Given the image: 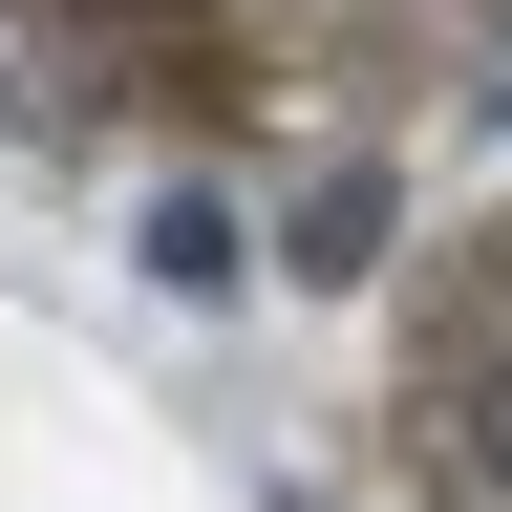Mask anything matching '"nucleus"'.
Wrapping results in <instances>:
<instances>
[{"mask_svg":"<svg viewBox=\"0 0 512 512\" xmlns=\"http://www.w3.org/2000/svg\"><path fill=\"white\" fill-rule=\"evenodd\" d=\"M0 22L86 128L235 171H384L512 107V0H0Z\"/></svg>","mask_w":512,"mask_h":512,"instance_id":"1","label":"nucleus"},{"mask_svg":"<svg viewBox=\"0 0 512 512\" xmlns=\"http://www.w3.org/2000/svg\"><path fill=\"white\" fill-rule=\"evenodd\" d=\"M384 470H406V512H512V192L427 256V299H406Z\"/></svg>","mask_w":512,"mask_h":512,"instance_id":"2","label":"nucleus"}]
</instances>
